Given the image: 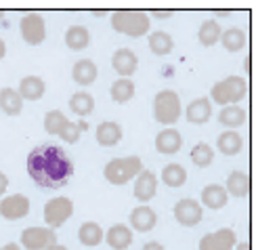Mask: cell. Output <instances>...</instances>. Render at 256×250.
I'll use <instances>...</instances> for the list:
<instances>
[{
    "instance_id": "1",
    "label": "cell",
    "mask_w": 256,
    "mask_h": 250,
    "mask_svg": "<svg viewBox=\"0 0 256 250\" xmlns=\"http://www.w3.org/2000/svg\"><path fill=\"white\" fill-rule=\"evenodd\" d=\"M28 175L36 185L46 189H59L68 185L74 175V162L59 145H36L28 156Z\"/></svg>"
},
{
    "instance_id": "2",
    "label": "cell",
    "mask_w": 256,
    "mask_h": 250,
    "mask_svg": "<svg viewBox=\"0 0 256 250\" xmlns=\"http://www.w3.org/2000/svg\"><path fill=\"white\" fill-rule=\"evenodd\" d=\"M149 15L143 11H132V9H124V11H116L112 15V28L120 34H126L130 38H141L149 32Z\"/></svg>"
},
{
    "instance_id": "3",
    "label": "cell",
    "mask_w": 256,
    "mask_h": 250,
    "mask_svg": "<svg viewBox=\"0 0 256 250\" xmlns=\"http://www.w3.org/2000/svg\"><path fill=\"white\" fill-rule=\"evenodd\" d=\"M248 93V84L242 76H227V78L218 80L210 91V99L227 107V105H238Z\"/></svg>"
},
{
    "instance_id": "4",
    "label": "cell",
    "mask_w": 256,
    "mask_h": 250,
    "mask_svg": "<svg viewBox=\"0 0 256 250\" xmlns=\"http://www.w3.org/2000/svg\"><path fill=\"white\" fill-rule=\"evenodd\" d=\"M141 170H143L141 158L128 156V158H116V160L108 162L103 175H105V179L112 183V185H124V183L134 179Z\"/></svg>"
},
{
    "instance_id": "5",
    "label": "cell",
    "mask_w": 256,
    "mask_h": 250,
    "mask_svg": "<svg viewBox=\"0 0 256 250\" xmlns=\"http://www.w3.org/2000/svg\"><path fill=\"white\" fill-rule=\"evenodd\" d=\"M154 118L158 124H174L180 118V97L176 91H160L154 99Z\"/></svg>"
},
{
    "instance_id": "6",
    "label": "cell",
    "mask_w": 256,
    "mask_h": 250,
    "mask_svg": "<svg viewBox=\"0 0 256 250\" xmlns=\"http://www.w3.org/2000/svg\"><path fill=\"white\" fill-rule=\"evenodd\" d=\"M72 214H74V204L70 198H66V195L52 198L44 204V223L50 227V229L61 227Z\"/></svg>"
},
{
    "instance_id": "7",
    "label": "cell",
    "mask_w": 256,
    "mask_h": 250,
    "mask_svg": "<svg viewBox=\"0 0 256 250\" xmlns=\"http://www.w3.org/2000/svg\"><path fill=\"white\" fill-rule=\"evenodd\" d=\"M21 244L28 250H46L57 244V233L50 227H28L21 233Z\"/></svg>"
},
{
    "instance_id": "8",
    "label": "cell",
    "mask_w": 256,
    "mask_h": 250,
    "mask_svg": "<svg viewBox=\"0 0 256 250\" xmlns=\"http://www.w3.org/2000/svg\"><path fill=\"white\" fill-rule=\"evenodd\" d=\"M21 36L28 42L30 47H38L44 42L46 38V26L44 19H42L38 13H28L24 19H21Z\"/></svg>"
},
{
    "instance_id": "9",
    "label": "cell",
    "mask_w": 256,
    "mask_h": 250,
    "mask_svg": "<svg viewBox=\"0 0 256 250\" xmlns=\"http://www.w3.org/2000/svg\"><path fill=\"white\" fill-rule=\"evenodd\" d=\"M0 214L6 221H19L30 214V200L24 193H13L0 200Z\"/></svg>"
},
{
    "instance_id": "10",
    "label": "cell",
    "mask_w": 256,
    "mask_h": 250,
    "mask_svg": "<svg viewBox=\"0 0 256 250\" xmlns=\"http://www.w3.org/2000/svg\"><path fill=\"white\" fill-rule=\"evenodd\" d=\"M238 244L236 231L229 229V227H222V229L214 231V233H206L200 240V250H231Z\"/></svg>"
},
{
    "instance_id": "11",
    "label": "cell",
    "mask_w": 256,
    "mask_h": 250,
    "mask_svg": "<svg viewBox=\"0 0 256 250\" xmlns=\"http://www.w3.org/2000/svg\"><path fill=\"white\" fill-rule=\"evenodd\" d=\"M202 214H204V210H202L200 202L191 200V198H183L174 204V219L185 227L198 225L202 221Z\"/></svg>"
},
{
    "instance_id": "12",
    "label": "cell",
    "mask_w": 256,
    "mask_h": 250,
    "mask_svg": "<svg viewBox=\"0 0 256 250\" xmlns=\"http://www.w3.org/2000/svg\"><path fill=\"white\" fill-rule=\"evenodd\" d=\"M112 68L116 70V74H120L122 78H128L130 74L136 72L138 68V59L130 49H118L112 57Z\"/></svg>"
},
{
    "instance_id": "13",
    "label": "cell",
    "mask_w": 256,
    "mask_h": 250,
    "mask_svg": "<svg viewBox=\"0 0 256 250\" xmlns=\"http://www.w3.org/2000/svg\"><path fill=\"white\" fill-rule=\"evenodd\" d=\"M180 145H183V139H180V133L176 128H164L160 130L158 137H156V149L160 151V154L164 156H172L176 154V151L180 149Z\"/></svg>"
},
{
    "instance_id": "14",
    "label": "cell",
    "mask_w": 256,
    "mask_h": 250,
    "mask_svg": "<svg viewBox=\"0 0 256 250\" xmlns=\"http://www.w3.org/2000/svg\"><path fill=\"white\" fill-rule=\"evenodd\" d=\"M158 191V179L152 170H141L134 183V198L138 202H149Z\"/></svg>"
},
{
    "instance_id": "15",
    "label": "cell",
    "mask_w": 256,
    "mask_h": 250,
    "mask_svg": "<svg viewBox=\"0 0 256 250\" xmlns=\"http://www.w3.org/2000/svg\"><path fill=\"white\" fill-rule=\"evenodd\" d=\"M185 116H187L189 124H206L212 116V101L208 97H200V99L191 101L187 105Z\"/></svg>"
},
{
    "instance_id": "16",
    "label": "cell",
    "mask_w": 256,
    "mask_h": 250,
    "mask_svg": "<svg viewBox=\"0 0 256 250\" xmlns=\"http://www.w3.org/2000/svg\"><path fill=\"white\" fill-rule=\"evenodd\" d=\"M44 91H46V84L42 78H38V76H26V78H21L17 93H19L21 99L38 101V99L44 97Z\"/></svg>"
},
{
    "instance_id": "17",
    "label": "cell",
    "mask_w": 256,
    "mask_h": 250,
    "mask_svg": "<svg viewBox=\"0 0 256 250\" xmlns=\"http://www.w3.org/2000/svg\"><path fill=\"white\" fill-rule=\"evenodd\" d=\"M156 223H158V214L154 208H149V206H138V208H134L130 212V225L141 233L152 231Z\"/></svg>"
},
{
    "instance_id": "18",
    "label": "cell",
    "mask_w": 256,
    "mask_h": 250,
    "mask_svg": "<svg viewBox=\"0 0 256 250\" xmlns=\"http://www.w3.org/2000/svg\"><path fill=\"white\" fill-rule=\"evenodd\" d=\"M229 200V193L222 185H216V183H212V185H206L202 189V204L208 206L212 210H218V208H225V204Z\"/></svg>"
},
{
    "instance_id": "19",
    "label": "cell",
    "mask_w": 256,
    "mask_h": 250,
    "mask_svg": "<svg viewBox=\"0 0 256 250\" xmlns=\"http://www.w3.org/2000/svg\"><path fill=\"white\" fill-rule=\"evenodd\" d=\"M97 65H94L90 59H80L76 65H74V70H72V78L76 84L80 86H88L92 84L94 80H97Z\"/></svg>"
},
{
    "instance_id": "20",
    "label": "cell",
    "mask_w": 256,
    "mask_h": 250,
    "mask_svg": "<svg viewBox=\"0 0 256 250\" xmlns=\"http://www.w3.org/2000/svg\"><path fill=\"white\" fill-rule=\"evenodd\" d=\"M94 137H97L99 145H103V147H114V145L120 143V139H122V128H120V124H116V122H101V124L97 126V133H94Z\"/></svg>"
},
{
    "instance_id": "21",
    "label": "cell",
    "mask_w": 256,
    "mask_h": 250,
    "mask_svg": "<svg viewBox=\"0 0 256 250\" xmlns=\"http://www.w3.org/2000/svg\"><path fill=\"white\" fill-rule=\"evenodd\" d=\"M0 110L6 116H19L21 110H24V99L19 97L17 91L4 86V89H0Z\"/></svg>"
},
{
    "instance_id": "22",
    "label": "cell",
    "mask_w": 256,
    "mask_h": 250,
    "mask_svg": "<svg viewBox=\"0 0 256 250\" xmlns=\"http://www.w3.org/2000/svg\"><path fill=\"white\" fill-rule=\"evenodd\" d=\"M66 45L72 51H84L90 45V32L84 26H72L66 32Z\"/></svg>"
},
{
    "instance_id": "23",
    "label": "cell",
    "mask_w": 256,
    "mask_h": 250,
    "mask_svg": "<svg viewBox=\"0 0 256 250\" xmlns=\"http://www.w3.org/2000/svg\"><path fill=\"white\" fill-rule=\"evenodd\" d=\"M108 244L114 250H126L132 244V231L126 225H112L108 229Z\"/></svg>"
},
{
    "instance_id": "24",
    "label": "cell",
    "mask_w": 256,
    "mask_h": 250,
    "mask_svg": "<svg viewBox=\"0 0 256 250\" xmlns=\"http://www.w3.org/2000/svg\"><path fill=\"white\" fill-rule=\"evenodd\" d=\"M227 193L231 195H236V198H244V195H248L250 191V177H248V172H244V170H233L229 179H227Z\"/></svg>"
},
{
    "instance_id": "25",
    "label": "cell",
    "mask_w": 256,
    "mask_h": 250,
    "mask_svg": "<svg viewBox=\"0 0 256 250\" xmlns=\"http://www.w3.org/2000/svg\"><path fill=\"white\" fill-rule=\"evenodd\" d=\"M216 145H218V149L225 156H236V154H240V151H242L244 139H242L240 133H236V130H225L222 135H218Z\"/></svg>"
},
{
    "instance_id": "26",
    "label": "cell",
    "mask_w": 256,
    "mask_h": 250,
    "mask_svg": "<svg viewBox=\"0 0 256 250\" xmlns=\"http://www.w3.org/2000/svg\"><path fill=\"white\" fill-rule=\"evenodd\" d=\"M220 34H222V30L218 26V21L206 19L198 30V40L202 42V47H214L220 40Z\"/></svg>"
},
{
    "instance_id": "27",
    "label": "cell",
    "mask_w": 256,
    "mask_h": 250,
    "mask_svg": "<svg viewBox=\"0 0 256 250\" xmlns=\"http://www.w3.org/2000/svg\"><path fill=\"white\" fill-rule=\"evenodd\" d=\"M149 49H152L154 55L158 57H164V55H170L174 49V40L168 32H154L149 36Z\"/></svg>"
},
{
    "instance_id": "28",
    "label": "cell",
    "mask_w": 256,
    "mask_h": 250,
    "mask_svg": "<svg viewBox=\"0 0 256 250\" xmlns=\"http://www.w3.org/2000/svg\"><path fill=\"white\" fill-rule=\"evenodd\" d=\"M103 229L99 227V223L94 221H86L80 225V231H78V240L84 244V246H99L103 242Z\"/></svg>"
},
{
    "instance_id": "29",
    "label": "cell",
    "mask_w": 256,
    "mask_h": 250,
    "mask_svg": "<svg viewBox=\"0 0 256 250\" xmlns=\"http://www.w3.org/2000/svg\"><path fill=\"white\" fill-rule=\"evenodd\" d=\"M70 110L74 114H78L80 118H86L94 110V99L86 91H78L70 97Z\"/></svg>"
},
{
    "instance_id": "30",
    "label": "cell",
    "mask_w": 256,
    "mask_h": 250,
    "mask_svg": "<svg viewBox=\"0 0 256 250\" xmlns=\"http://www.w3.org/2000/svg\"><path fill=\"white\" fill-rule=\"evenodd\" d=\"M218 42L225 47V51L238 53V51H242L244 47H246V34H244L240 28H229V30H225L220 34V40Z\"/></svg>"
},
{
    "instance_id": "31",
    "label": "cell",
    "mask_w": 256,
    "mask_h": 250,
    "mask_svg": "<svg viewBox=\"0 0 256 250\" xmlns=\"http://www.w3.org/2000/svg\"><path fill=\"white\" fill-rule=\"evenodd\" d=\"M110 95H112V99H114L116 103H126V101H130L132 97H134V82H132L130 78H118V80L112 84Z\"/></svg>"
},
{
    "instance_id": "32",
    "label": "cell",
    "mask_w": 256,
    "mask_h": 250,
    "mask_svg": "<svg viewBox=\"0 0 256 250\" xmlns=\"http://www.w3.org/2000/svg\"><path fill=\"white\" fill-rule=\"evenodd\" d=\"M218 122L222 126H227V128H238V126H242L244 122H246V112L238 105H227V107L220 110Z\"/></svg>"
},
{
    "instance_id": "33",
    "label": "cell",
    "mask_w": 256,
    "mask_h": 250,
    "mask_svg": "<svg viewBox=\"0 0 256 250\" xmlns=\"http://www.w3.org/2000/svg\"><path fill=\"white\" fill-rule=\"evenodd\" d=\"M162 181L166 183L168 187H180L187 183V170L180 164H166L162 170Z\"/></svg>"
},
{
    "instance_id": "34",
    "label": "cell",
    "mask_w": 256,
    "mask_h": 250,
    "mask_svg": "<svg viewBox=\"0 0 256 250\" xmlns=\"http://www.w3.org/2000/svg\"><path fill=\"white\" fill-rule=\"evenodd\" d=\"M191 162H194L196 166L200 168H206L212 164V160H214V149H212L208 143H198L194 149H191Z\"/></svg>"
},
{
    "instance_id": "35",
    "label": "cell",
    "mask_w": 256,
    "mask_h": 250,
    "mask_svg": "<svg viewBox=\"0 0 256 250\" xmlns=\"http://www.w3.org/2000/svg\"><path fill=\"white\" fill-rule=\"evenodd\" d=\"M70 120L66 118V114L59 112V110H50L46 116H44V130L48 135H59L63 126H66Z\"/></svg>"
},
{
    "instance_id": "36",
    "label": "cell",
    "mask_w": 256,
    "mask_h": 250,
    "mask_svg": "<svg viewBox=\"0 0 256 250\" xmlns=\"http://www.w3.org/2000/svg\"><path fill=\"white\" fill-rule=\"evenodd\" d=\"M82 130H86V122H78V124L68 122L66 126H63L61 133H59V137H61L63 141H68V143H78Z\"/></svg>"
},
{
    "instance_id": "37",
    "label": "cell",
    "mask_w": 256,
    "mask_h": 250,
    "mask_svg": "<svg viewBox=\"0 0 256 250\" xmlns=\"http://www.w3.org/2000/svg\"><path fill=\"white\" fill-rule=\"evenodd\" d=\"M152 17H156V19H168V17H172V11H152Z\"/></svg>"
},
{
    "instance_id": "38",
    "label": "cell",
    "mask_w": 256,
    "mask_h": 250,
    "mask_svg": "<svg viewBox=\"0 0 256 250\" xmlns=\"http://www.w3.org/2000/svg\"><path fill=\"white\" fill-rule=\"evenodd\" d=\"M6 187H8V179H6L4 172H0V195L6 191Z\"/></svg>"
},
{
    "instance_id": "39",
    "label": "cell",
    "mask_w": 256,
    "mask_h": 250,
    "mask_svg": "<svg viewBox=\"0 0 256 250\" xmlns=\"http://www.w3.org/2000/svg\"><path fill=\"white\" fill-rule=\"evenodd\" d=\"M141 250H164V246L160 244V242H147Z\"/></svg>"
},
{
    "instance_id": "40",
    "label": "cell",
    "mask_w": 256,
    "mask_h": 250,
    "mask_svg": "<svg viewBox=\"0 0 256 250\" xmlns=\"http://www.w3.org/2000/svg\"><path fill=\"white\" fill-rule=\"evenodd\" d=\"M0 250H21V248H19V244L10 242V244H4V246H0Z\"/></svg>"
},
{
    "instance_id": "41",
    "label": "cell",
    "mask_w": 256,
    "mask_h": 250,
    "mask_svg": "<svg viewBox=\"0 0 256 250\" xmlns=\"http://www.w3.org/2000/svg\"><path fill=\"white\" fill-rule=\"evenodd\" d=\"M6 55V45H4V40L0 38V59H2Z\"/></svg>"
},
{
    "instance_id": "42",
    "label": "cell",
    "mask_w": 256,
    "mask_h": 250,
    "mask_svg": "<svg viewBox=\"0 0 256 250\" xmlns=\"http://www.w3.org/2000/svg\"><path fill=\"white\" fill-rule=\"evenodd\" d=\"M46 250H68L66 246H61V244H52V246H48Z\"/></svg>"
},
{
    "instance_id": "43",
    "label": "cell",
    "mask_w": 256,
    "mask_h": 250,
    "mask_svg": "<svg viewBox=\"0 0 256 250\" xmlns=\"http://www.w3.org/2000/svg\"><path fill=\"white\" fill-rule=\"evenodd\" d=\"M238 250H250V244L248 242H240L238 244Z\"/></svg>"
},
{
    "instance_id": "44",
    "label": "cell",
    "mask_w": 256,
    "mask_h": 250,
    "mask_svg": "<svg viewBox=\"0 0 256 250\" xmlns=\"http://www.w3.org/2000/svg\"><path fill=\"white\" fill-rule=\"evenodd\" d=\"M216 15H220V17H227V15H229V11H216Z\"/></svg>"
},
{
    "instance_id": "45",
    "label": "cell",
    "mask_w": 256,
    "mask_h": 250,
    "mask_svg": "<svg viewBox=\"0 0 256 250\" xmlns=\"http://www.w3.org/2000/svg\"><path fill=\"white\" fill-rule=\"evenodd\" d=\"M4 17V13H2V11H0V19H2Z\"/></svg>"
}]
</instances>
